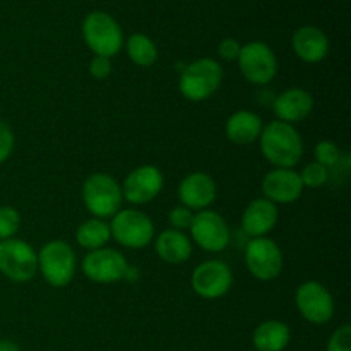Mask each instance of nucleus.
<instances>
[{
	"label": "nucleus",
	"instance_id": "1",
	"mask_svg": "<svg viewBox=\"0 0 351 351\" xmlns=\"http://www.w3.org/2000/svg\"><path fill=\"white\" fill-rule=\"evenodd\" d=\"M257 143L264 160L273 168H295L304 158L305 144L302 134L297 127L281 120L264 123Z\"/></svg>",
	"mask_w": 351,
	"mask_h": 351
},
{
	"label": "nucleus",
	"instance_id": "2",
	"mask_svg": "<svg viewBox=\"0 0 351 351\" xmlns=\"http://www.w3.org/2000/svg\"><path fill=\"white\" fill-rule=\"evenodd\" d=\"M223 72L221 64L211 57H202L184 67L178 77V91L185 99L201 103L213 98L221 88Z\"/></svg>",
	"mask_w": 351,
	"mask_h": 351
},
{
	"label": "nucleus",
	"instance_id": "3",
	"mask_svg": "<svg viewBox=\"0 0 351 351\" xmlns=\"http://www.w3.org/2000/svg\"><path fill=\"white\" fill-rule=\"evenodd\" d=\"M82 202L93 218L110 219L122 209V185L105 171L91 173L82 184Z\"/></svg>",
	"mask_w": 351,
	"mask_h": 351
},
{
	"label": "nucleus",
	"instance_id": "4",
	"mask_svg": "<svg viewBox=\"0 0 351 351\" xmlns=\"http://www.w3.org/2000/svg\"><path fill=\"white\" fill-rule=\"evenodd\" d=\"M77 271V257L69 242L60 239L43 243L38 250V273L51 288H65Z\"/></svg>",
	"mask_w": 351,
	"mask_h": 351
},
{
	"label": "nucleus",
	"instance_id": "5",
	"mask_svg": "<svg viewBox=\"0 0 351 351\" xmlns=\"http://www.w3.org/2000/svg\"><path fill=\"white\" fill-rule=\"evenodd\" d=\"M108 223L112 240H115L123 249H146L156 237L153 219L137 208H122L115 216L110 218Z\"/></svg>",
	"mask_w": 351,
	"mask_h": 351
},
{
	"label": "nucleus",
	"instance_id": "6",
	"mask_svg": "<svg viewBox=\"0 0 351 351\" xmlns=\"http://www.w3.org/2000/svg\"><path fill=\"white\" fill-rule=\"evenodd\" d=\"M82 38L89 50L99 57L113 58L123 48V33L115 17L103 10H93L82 21Z\"/></svg>",
	"mask_w": 351,
	"mask_h": 351
},
{
	"label": "nucleus",
	"instance_id": "7",
	"mask_svg": "<svg viewBox=\"0 0 351 351\" xmlns=\"http://www.w3.org/2000/svg\"><path fill=\"white\" fill-rule=\"evenodd\" d=\"M0 274L12 283H27L38 274V252L21 239L0 240Z\"/></svg>",
	"mask_w": 351,
	"mask_h": 351
},
{
	"label": "nucleus",
	"instance_id": "8",
	"mask_svg": "<svg viewBox=\"0 0 351 351\" xmlns=\"http://www.w3.org/2000/svg\"><path fill=\"white\" fill-rule=\"evenodd\" d=\"M237 65L242 77L254 86H267L278 75V57L264 41L242 45Z\"/></svg>",
	"mask_w": 351,
	"mask_h": 351
},
{
	"label": "nucleus",
	"instance_id": "9",
	"mask_svg": "<svg viewBox=\"0 0 351 351\" xmlns=\"http://www.w3.org/2000/svg\"><path fill=\"white\" fill-rule=\"evenodd\" d=\"M243 259L247 271L257 281H273L283 273V250L271 237L250 239L243 250Z\"/></svg>",
	"mask_w": 351,
	"mask_h": 351
},
{
	"label": "nucleus",
	"instance_id": "10",
	"mask_svg": "<svg viewBox=\"0 0 351 351\" xmlns=\"http://www.w3.org/2000/svg\"><path fill=\"white\" fill-rule=\"evenodd\" d=\"M81 271L93 283L113 285L127 280L130 264L119 249L103 247V249L91 250L82 257Z\"/></svg>",
	"mask_w": 351,
	"mask_h": 351
},
{
	"label": "nucleus",
	"instance_id": "11",
	"mask_svg": "<svg viewBox=\"0 0 351 351\" xmlns=\"http://www.w3.org/2000/svg\"><path fill=\"white\" fill-rule=\"evenodd\" d=\"M295 307L308 324L314 326H324L331 322L336 312L331 291L321 281L315 280H307L298 285L295 291Z\"/></svg>",
	"mask_w": 351,
	"mask_h": 351
},
{
	"label": "nucleus",
	"instance_id": "12",
	"mask_svg": "<svg viewBox=\"0 0 351 351\" xmlns=\"http://www.w3.org/2000/svg\"><path fill=\"white\" fill-rule=\"evenodd\" d=\"M189 232H191L192 243L209 254H219L228 249L230 237H232L226 219L215 209L194 213Z\"/></svg>",
	"mask_w": 351,
	"mask_h": 351
},
{
	"label": "nucleus",
	"instance_id": "13",
	"mask_svg": "<svg viewBox=\"0 0 351 351\" xmlns=\"http://www.w3.org/2000/svg\"><path fill=\"white\" fill-rule=\"evenodd\" d=\"M191 287L204 300L223 298L233 287V271L225 261L208 259L192 271Z\"/></svg>",
	"mask_w": 351,
	"mask_h": 351
},
{
	"label": "nucleus",
	"instance_id": "14",
	"mask_svg": "<svg viewBox=\"0 0 351 351\" xmlns=\"http://www.w3.org/2000/svg\"><path fill=\"white\" fill-rule=\"evenodd\" d=\"M120 185H122L123 201L132 206H144L161 194L165 187V177L163 171L154 165H143L127 173Z\"/></svg>",
	"mask_w": 351,
	"mask_h": 351
},
{
	"label": "nucleus",
	"instance_id": "15",
	"mask_svg": "<svg viewBox=\"0 0 351 351\" xmlns=\"http://www.w3.org/2000/svg\"><path fill=\"white\" fill-rule=\"evenodd\" d=\"M263 197L273 204H293L304 194L305 187L295 168H273L261 182Z\"/></svg>",
	"mask_w": 351,
	"mask_h": 351
},
{
	"label": "nucleus",
	"instance_id": "16",
	"mask_svg": "<svg viewBox=\"0 0 351 351\" xmlns=\"http://www.w3.org/2000/svg\"><path fill=\"white\" fill-rule=\"evenodd\" d=\"M178 201L191 211H204L211 209L218 195V185L215 178L206 171H192L185 175L177 189Z\"/></svg>",
	"mask_w": 351,
	"mask_h": 351
},
{
	"label": "nucleus",
	"instance_id": "17",
	"mask_svg": "<svg viewBox=\"0 0 351 351\" xmlns=\"http://www.w3.org/2000/svg\"><path fill=\"white\" fill-rule=\"evenodd\" d=\"M273 112L276 120L297 125L307 120L314 112V96L305 88H288L276 96Z\"/></svg>",
	"mask_w": 351,
	"mask_h": 351
},
{
	"label": "nucleus",
	"instance_id": "18",
	"mask_svg": "<svg viewBox=\"0 0 351 351\" xmlns=\"http://www.w3.org/2000/svg\"><path fill=\"white\" fill-rule=\"evenodd\" d=\"M280 219V209L266 197L254 199L242 213V230L249 239L269 237Z\"/></svg>",
	"mask_w": 351,
	"mask_h": 351
},
{
	"label": "nucleus",
	"instance_id": "19",
	"mask_svg": "<svg viewBox=\"0 0 351 351\" xmlns=\"http://www.w3.org/2000/svg\"><path fill=\"white\" fill-rule=\"evenodd\" d=\"M291 48L295 55L305 64H319L329 53V38L321 27L300 26L291 36Z\"/></svg>",
	"mask_w": 351,
	"mask_h": 351
},
{
	"label": "nucleus",
	"instance_id": "20",
	"mask_svg": "<svg viewBox=\"0 0 351 351\" xmlns=\"http://www.w3.org/2000/svg\"><path fill=\"white\" fill-rule=\"evenodd\" d=\"M153 243L156 256L170 266H180L187 263L194 250L191 237L185 232H178L173 228L163 230L160 235L154 237Z\"/></svg>",
	"mask_w": 351,
	"mask_h": 351
},
{
	"label": "nucleus",
	"instance_id": "21",
	"mask_svg": "<svg viewBox=\"0 0 351 351\" xmlns=\"http://www.w3.org/2000/svg\"><path fill=\"white\" fill-rule=\"evenodd\" d=\"M264 122L261 115L250 110H237L226 119L225 136L235 146H250L257 143L263 132Z\"/></svg>",
	"mask_w": 351,
	"mask_h": 351
},
{
	"label": "nucleus",
	"instance_id": "22",
	"mask_svg": "<svg viewBox=\"0 0 351 351\" xmlns=\"http://www.w3.org/2000/svg\"><path fill=\"white\" fill-rule=\"evenodd\" d=\"M290 341V326L278 319L263 321L252 332V345L257 351H285Z\"/></svg>",
	"mask_w": 351,
	"mask_h": 351
},
{
	"label": "nucleus",
	"instance_id": "23",
	"mask_svg": "<svg viewBox=\"0 0 351 351\" xmlns=\"http://www.w3.org/2000/svg\"><path fill=\"white\" fill-rule=\"evenodd\" d=\"M110 240H112V233H110V223L106 219L89 218L75 230V242L88 252L103 249L108 245Z\"/></svg>",
	"mask_w": 351,
	"mask_h": 351
},
{
	"label": "nucleus",
	"instance_id": "24",
	"mask_svg": "<svg viewBox=\"0 0 351 351\" xmlns=\"http://www.w3.org/2000/svg\"><path fill=\"white\" fill-rule=\"evenodd\" d=\"M123 47H125L127 57H129L130 62L136 64L137 67H153L158 62V57H160L156 43L144 33L130 34V36L123 41Z\"/></svg>",
	"mask_w": 351,
	"mask_h": 351
},
{
	"label": "nucleus",
	"instance_id": "25",
	"mask_svg": "<svg viewBox=\"0 0 351 351\" xmlns=\"http://www.w3.org/2000/svg\"><path fill=\"white\" fill-rule=\"evenodd\" d=\"M345 158L346 156L343 154L341 147L332 141H319L314 146V161L328 168L329 171H331V168L339 167Z\"/></svg>",
	"mask_w": 351,
	"mask_h": 351
},
{
	"label": "nucleus",
	"instance_id": "26",
	"mask_svg": "<svg viewBox=\"0 0 351 351\" xmlns=\"http://www.w3.org/2000/svg\"><path fill=\"white\" fill-rule=\"evenodd\" d=\"M21 225H23V218L14 206H0V240L16 239Z\"/></svg>",
	"mask_w": 351,
	"mask_h": 351
},
{
	"label": "nucleus",
	"instance_id": "27",
	"mask_svg": "<svg viewBox=\"0 0 351 351\" xmlns=\"http://www.w3.org/2000/svg\"><path fill=\"white\" fill-rule=\"evenodd\" d=\"M298 175H300V180L305 189H321L329 182L331 171L319 165L317 161H311L302 168V171H298Z\"/></svg>",
	"mask_w": 351,
	"mask_h": 351
},
{
	"label": "nucleus",
	"instance_id": "28",
	"mask_svg": "<svg viewBox=\"0 0 351 351\" xmlns=\"http://www.w3.org/2000/svg\"><path fill=\"white\" fill-rule=\"evenodd\" d=\"M194 219V211L187 209L185 206H175L168 211V223L170 228L178 230V232H187Z\"/></svg>",
	"mask_w": 351,
	"mask_h": 351
},
{
	"label": "nucleus",
	"instance_id": "29",
	"mask_svg": "<svg viewBox=\"0 0 351 351\" xmlns=\"http://www.w3.org/2000/svg\"><path fill=\"white\" fill-rule=\"evenodd\" d=\"M326 351H351V326L343 324L329 336Z\"/></svg>",
	"mask_w": 351,
	"mask_h": 351
},
{
	"label": "nucleus",
	"instance_id": "30",
	"mask_svg": "<svg viewBox=\"0 0 351 351\" xmlns=\"http://www.w3.org/2000/svg\"><path fill=\"white\" fill-rule=\"evenodd\" d=\"M14 146H16V136H14L12 127L3 122V120H0V165L9 160Z\"/></svg>",
	"mask_w": 351,
	"mask_h": 351
},
{
	"label": "nucleus",
	"instance_id": "31",
	"mask_svg": "<svg viewBox=\"0 0 351 351\" xmlns=\"http://www.w3.org/2000/svg\"><path fill=\"white\" fill-rule=\"evenodd\" d=\"M112 58L99 57V55H93V58L89 60L88 72L93 79L96 81H105L112 74Z\"/></svg>",
	"mask_w": 351,
	"mask_h": 351
},
{
	"label": "nucleus",
	"instance_id": "32",
	"mask_svg": "<svg viewBox=\"0 0 351 351\" xmlns=\"http://www.w3.org/2000/svg\"><path fill=\"white\" fill-rule=\"evenodd\" d=\"M240 48H242V43H240L237 38H225V40L219 41L218 45L219 58H223V60L226 62H237Z\"/></svg>",
	"mask_w": 351,
	"mask_h": 351
},
{
	"label": "nucleus",
	"instance_id": "33",
	"mask_svg": "<svg viewBox=\"0 0 351 351\" xmlns=\"http://www.w3.org/2000/svg\"><path fill=\"white\" fill-rule=\"evenodd\" d=\"M0 351H21L19 345L10 339H0Z\"/></svg>",
	"mask_w": 351,
	"mask_h": 351
}]
</instances>
